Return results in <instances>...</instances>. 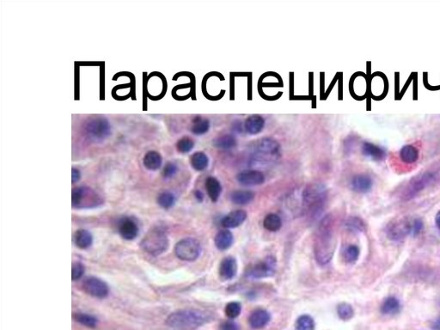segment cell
<instances>
[{"instance_id":"83f0119b","label":"cell","mask_w":440,"mask_h":330,"mask_svg":"<svg viewBox=\"0 0 440 330\" xmlns=\"http://www.w3.org/2000/svg\"><path fill=\"white\" fill-rule=\"evenodd\" d=\"M401 309L400 301L395 297H387L381 305V312L383 315H393L397 314Z\"/></svg>"},{"instance_id":"f35d334b","label":"cell","mask_w":440,"mask_h":330,"mask_svg":"<svg viewBox=\"0 0 440 330\" xmlns=\"http://www.w3.org/2000/svg\"><path fill=\"white\" fill-rule=\"evenodd\" d=\"M346 226L353 231H363L365 228V223L363 222L362 219L356 217H352L348 219L346 222Z\"/></svg>"},{"instance_id":"8d00e7d4","label":"cell","mask_w":440,"mask_h":330,"mask_svg":"<svg viewBox=\"0 0 440 330\" xmlns=\"http://www.w3.org/2000/svg\"><path fill=\"white\" fill-rule=\"evenodd\" d=\"M241 310H242V306H241L240 303H238V302H230L225 306V315H227L229 318H236V317H237L240 315Z\"/></svg>"},{"instance_id":"52a82bcc","label":"cell","mask_w":440,"mask_h":330,"mask_svg":"<svg viewBox=\"0 0 440 330\" xmlns=\"http://www.w3.org/2000/svg\"><path fill=\"white\" fill-rule=\"evenodd\" d=\"M437 180V171H426L411 179L402 193V199L409 201Z\"/></svg>"},{"instance_id":"4fadbf2b","label":"cell","mask_w":440,"mask_h":330,"mask_svg":"<svg viewBox=\"0 0 440 330\" xmlns=\"http://www.w3.org/2000/svg\"><path fill=\"white\" fill-rule=\"evenodd\" d=\"M237 180L244 186H258L263 184L265 176L261 171L249 170L240 172L237 175Z\"/></svg>"},{"instance_id":"d590c367","label":"cell","mask_w":440,"mask_h":330,"mask_svg":"<svg viewBox=\"0 0 440 330\" xmlns=\"http://www.w3.org/2000/svg\"><path fill=\"white\" fill-rule=\"evenodd\" d=\"M337 313H338L339 317L343 320V321H348L351 318H353L354 315L353 307L351 306L349 303H340L337 306Z\"/></svg>"},{"instance_id":"484cf974","label":"cell","mask_w":440,"mask_h":330,"mask_svg":"<svg viewBox=\"0 0 440 330\" xmlns=\"http://www.w3.org/2000/svg\"><path fill=\"white\" fill-rule=\"evenodd\" d=\"M233 241V235L231 231L223 230L216 235L215 245L219 250H225L232 245Z\"/></svg>"},{"instance_id":"3957f363","label":"cell","mask_w":440,"mask_h":330,"mask_svg":"<svg viewBox=\"0 0 440 330\" xmlns=\"http://www.w3.org/2000/svg\"><path fill=\"white\" fill-rule=\"evenodd\" d=\"M211 315L198 309H184L172 313L166 319V324L176 330H194L206 324Z\"/></svg>"},{"instance_id":"bcb514c9","label":"cell","mask_w":440,"mask_h":330,"mask_svg":"<svg viewBox=\"0 0 440 330\" xmlns=\"http://www.w3.org/2000/svg\"><path fill=\"white\" fill-rule=\"evenodd\" d=\"M195 197H196V199H197L198 201H203L204 195H203V193L201 192V191H199V190H197V191H195Z\"/></svg>"},{"instance_id":"6da1fadb","label":"cell","mask_w":440,"mask_h":330,"mask_svg":"<svg viewBox=\"0 0 440 330\" xmlns=\"http://www.w3.org/2000/svg\"><path fill=\"white\" fill-rule=\"evenodd\" d=\"M315 256L320 264H327L335 252L333 231V219L330 215L324 217L318 226L314 244Z\"/></svg>"},{"instance_id":"2e32d148","label":"cell","mask_w":440,"mask_h":330,"mask_svg":"<svg viewBox=\"0 0 440 330\" xmlns=\"http://www.w3.org/2000/svg\"><path fill=\"white\" fill-rule=\"evenodd\" d=\"M361 151L364 156L374 161H382L386 157V150L380 145L370 142L363 143Z\"/></svg>"},{"instance_id":"1f68e13d","label":"cell","mask_w":440,"mask_h":330,"mask_svg":"<svg viewBox=\"0 0 440 330\" xmlns=\"http://www.w3.org/2000/svg\"><path fill=\"white\" fill-rule=\"evenodd\" d=\"M73 318L75 319V321H78V323L91 328L96 327L98 323V320L96 316L84 313H77L75 315H73Z\"/></svg>"},{"instance_id":"d4e9b609","label":"cell","mask_w":440,"mask_h":330,"mask_svg":"<svg viewBox=\"0 0 440 330\" xmlns=\"http://www.w3.org/2000/svg\"><path fill=\"white\" fill-rule=\"evenodd\" d=\"M210 126H211V124H210V120L208 119L201 117V116H195L192 120L190 131L195 135H203L209 131Z\"/></svg>"},{"instance_id":"30bf717a","label":"cell","mask_w":440,"mask_h":330,"mask_svg":"<svg viewBox=\"0 0 440 330\" xmlns=\"http://www.w3.org/2000/svg\"><path fill=\"white\" fill-rule=\"evenodd\" d=\"M412 224L413 221H410L407 218L393 220L387 226V236L390 240L395 242L403 240L412 232Z\"/></svg>"},{"instance_id":"cb8c5ba5","label":"cell","mask_w":440,"mask_h":330,"mask_svg":"<svg viewBox=\"0 0 440 330\" xmlns=\"http://www.w3.org/2000/svg\"><path fill=\"white\" fill-rule=\"evenodd\" d=\"M213 146L221 150H231L236 147L237 144V138L232 134H225V135L216 137L213 140Z\"/></svg>"},{"instance_id":"4dcf8cb0","label":"cell","mask_w":440,"mask_h":330,"mask_svg":"<svg viewBox=\"0 0 440 330\" xmlns=\"http://www.w3.org/2000/svg\"><path fill=\"white\" fill-rule=\"evenodd\" d=\"M263 226L267 231H278L279 229L281 228V219L278 215L270 213L268 215H266V218L264 219Z\"/></svg>"},{"instance_id":"e575fe53","label":"cell","mask_w":440,"mask_h":330,"mask_svg":"<svg viewBox=\"0 0 440 330\" xmlns=\"http://www.w3.org/2000/svg\"><path fill=\"white\" fill-rule=\"evenodd\" d=\"M297 330H314L315 321L311 315H300L296 321Z\"/></svg>"},{"instance_id":"836d02e7","label":"cell","mask_w":440,"mask_h":330,"mask_svg":"<svg viewBox=\"0 0 440 330\" xmlns=\"http://www.w3.org/2000/svg\"><path fill=\"white\" fill-rule=\"evenodd\" d=\"M176 202L175 195L171 192H163L158 197V203L164 209H170Z\"/></svg>"},{"instance_id":"f6af8a7d","label":"cell","mask_w":440,"mask_h":330,"mask_svg":"<svg viewBox=\"0 0 440 330\" xmlns=\"http://www.w3.org/2000/svg\"><path fill=\"white\" fill-rule=\"evenodd\" d=\"M81 178V174L80 171L78 169L72 168V183H78V181Z\"/></svg>"},{"instance_id":"8fae6325","label":"cell","mask_w":440,"mask_h":330,"mask_svg":"<svg viewBox=\"0 0 440 330\" xmlns=\"http://www.w3.org/2000/svg\"><path fill=\"white\" fill-rule=\"evenodd\" d=\"M275 271L276 259L272 255H269L250 267L248 272V276L252 279H262L272 276Z\"/></svg>"},{"instance_id":"ac0fdd59","label":"cell","mask_w":440,"mask_h":330,"mask_svg":"<svg viewBox=\"0 0 440 330\" xmlns=\"http://www.w3.org/2000/svg\"><path fill=\"white\" fill-rule=\"evenodd\" d=\"M372 179L368 175L359 174L354 176L351 181V188L353 191L360 194L367 193L372 188Z\"/></svg>"},{"instance_id":"603a6c76","label":"cell","mask_w":440,"mask_h":330,"mask_svg":"<svg viewBox=\"0 0 440 330\" xmlns=\"http://www.w3.org/2000/svg\"><path fill=\"white\" fill-rule=\"evenodd\" d=\"M205 186H206V189H207V192L210 199L213 202L218 201L222 193V186L219 181L215 177H207L206 183H205Z\"/></svg>"},{"instance_id":"e0dca14e","label":"cell","mask_w":440,"mask_h":330,"mask_svg":"<svg viewBox=\"0 0 440 330\" xmlns=\"http://www.w3.org/2000/svg\"><path fill=\"white\" fill-rule=\"evenodd\" d=\"M266 121L259 114H252L244 121V129L250 135H256L264 129Z\"/></svg>"},{"instance_id":"5bb4252c","label":"cell","mask_w":440,"mask_h":330,"mask_svg":"<svg viewBox=\"0 0 440 330\" xmlns=\"http://www.w3.org/2000/svg\"><path fill=\"white\" fill-rule=\"evenodd\" d=\"M118 231L124 239L133 240L138 235V225L132 219L124 218V219H120V221L119 222Z\"/></svg>"},{"instance_id":"f546056e","label":"cell","mask_w":440,"mask_h":330,"mask_svg":"<svg viewBox=\"0 0 440 330\" xmlns=\"http://www.w3.org/2000/svg\"><path fill=\"white\" fill-rule=\"evenodd\" d=\"M92 236L86 230H78L75 233L76 245L79 249H88L92 244Z\"/></svg>"},{"instance_id":"7dc6e473","label":"cell","mask_w":440,"mask_h":330,"mask_svg":"<svg viewBox=\"0 0 440 330\" xmlns=\"http://www.w3.org/2000/svg\"><path fill=\"white\" fill-rule=\"evenodd\" d=\"M432 327L434 330H440V316L433 322Z\"/></svg>"},{"instance_id":"9a60e30c","label":"cell","mask_w":440,"mask_h":330,"mask_svg":"<svg viewBox=\"0 0 440 330\" xmlns=\"http://www.w3.org/2000/svg\"><path fill=\"white\" fill-rule=\"evenodd\" d=\"M419 148L416 144H405L399 151V158L405 164H414L419 159Z\"/></svg>"},{"instance_id":"ba28073f","label":"cell","mask_w":440,"mask_h":330,"mask_svg":"<svg viewBox=\"0 0 440 330\" xmlns=\"http://www.w3.org/2000/svg\"><path fill=\"white\" fill-rule=\"evenodd\" d=\"M72 207L74 208H91L102 204V199L88 187H79L72 190Z\"/></svg>"},{"instance_id":"44dd1931","label":"cell","mask_w":440,"mask_h":330,"mask_svg":"<svg viewBox=\"0 0 440 330\" xmlns=\"http://www.w3.org/2000/svg\"><path fill=\"white\" fill-rule=\"evenodd\" d=\"M237 271V261L233 257H226L222 261L219 267V275L222 279L229 280L233 279Z\"/></svg>"},{"instance_id":"9c48e42d","label":"cell","mask_w":440,"mask_h":330,"mask_svg":"<svg viewBox=\"0 0 440 330\" xmlns=\"http://www.w3.org/2000/svg\"><path fill=\"white\" fill-rule=\"evenodd\" d=\"M175 253L180 260L195 261L201 254V245L195 239L185 238L177 243L175 248Z\"/></svg>"},{"instance_id":"d6986e66","label":"cell","mask_w":440,"mask_h":330,"mask_svg":"<svg viewBox=\"0 0 440 330\" xmlns=\"http://www.w3.org/2000/svg\"><path fill=\"white\" fill-rule=\"evenodd\" d=\"M247 219L245 211L237 210L229 213L222 219L221 225L226 229H233L242 225Z\"/></svg>"},{"instance_id":"b9f144b4","label":"cell","mask_w":440,"mask_h":330,"mask_svg":"<svg viewBox=\"0 0 440 330\" xmlns=\"http://www.w3.org/2000/svg\"><path fill=\"white\" fill-rule=\"evenodd\" d=\"M423 228H424V225H423L422 220L419 219H414L413 221V224H412V232L411 233L414 237L419 236L421 233Z\"/></svg>"},{"instance_id":"ee69618b","label":"cell","mask_w":440,"mask_h":330,"mask_svg":"<svg viewBox=\"0 0 440 330\" xmlns=\"http://www.w3.org/2000/svg\"><path fill=\"white\" fill-rule=\"evenodd\" d=\"M231 129L232 132L236 133H241L243 132V123L240 120H235L231 126Z\"/></svg>"},{"instance_id":"5b68a950","label":"cell","mask_w":440,"mask_h":330,"mask_svg":"<svg viewBox=\"0 0 440 330\" xmlns=\"http://www.w3.org/2000/svg\"><path fill=\"white\" fill-rule=\"evenodd\" d=\"M111 134V125L104 117L90 118L84 126V135L88 141L100 144L106 140Z\"/></svg>"},{"instance_id":"7402d4cb","label":"cell","mask_w":440,"mask_h":330,"mask_svg":"<svg viewBox=\"0 0 440 330\" xmlns=\"http://www.w3.org/2000/svg\"><path fill=\"white\" fill-rule=\"evenodd\" d=\"M143 163L149 171H158L163 164L162 156L156 150H150L144 155Z\"/></svg>"},{"instance_id":"ffe728a7","label":"cell","mask_w":440,"mask_h":330,"mask_svg":"<svg viewBox=\"0 0 440 330\" xmlns=\"http://www.w3.org/2000/svg\"><path fill=\"white\" fill-rule=\"evenodd\" d=\"M271 320V315L266 309H255L249 315V322L251 327L255 329H260L267 325Z\"/></svg>"},{"instance_id":"7a4b0ae2","label":"cell","mask_w":440,"mask_h":330,"mask_svg":"<svg viewBox=\"0 0 440 330\" xmlns=\"http://www.w3.org/2000/svg\"><path fill=\"white\" fill-rule=\"evenodd\" d=\"M281 156L280 144L274 138H262L256 141L252 149L249 164L266 166L277 162Z\"/></svg>"},{"instance_id":"4316f807","label":"cell","mask_w":440,"mask_h":330,"mask_svg":"<svg viewBox=\"0 0 440 330\" xmlns=\"http://www.w3.org/2000/svg\"><path fill=\"white\" fill-rule=\"evenodd\" d=\"M191 166L196 171H203L209 165V157L203 151H196L190 156Z\"/></svg>"},{"instance_id":"c3c4849f","label":"cell","mask_w":440,"mask_h":330,"mask_svg":"<svg viewBox=\"0 0 440 330\" xmlns=\"http://www.w3.org/2000/svg\"><path fill=\"white\" fill-rule=\"evenodd\" d=\"M435 221H436V225H437V228L440 230V211H438V213H437V215H436Z\"/></svg>"},{"instance_id":"7bdbcfd3","label":"cell","mask_w":440,"mask_h":330,"mask_svg":"<svg viewBox=\"0 0 440 330\" xmlns=\"http://www.w3.org/2000/svg\"><path fill=\"white\" fill-rule=\"evenodd\" d=\"M219 330H239V327L235 321H226L222 322L219 326Z\"/></svg>"},{"instance_id":"74e56055","label":"cell","mask_w":440,"mask_h":330,"mask_svg":"<svg viewBox=\"0 0 440 330\" xmlns=\"http://www.w3.org/2000/svg\"><path fill=\"white\" fill-rule=\"evenodd\" d=\"M359 249L356 245H350L345 250V261L348 263H354L359 259Z\"/></svg>"},{"instance_id":"d6a6232c","label":"cell","mask_w":440,"mask_h":330,"mask_svg":"<svg viewBox=\"0 0 440 330\" xmlns=\"http://www.w3.org/2000/svg\"><path fill=\"white\" fill-rule=\"evenodd\" d=\"M177 150L180 153L186 154L190 152L195 147V141L188 136L180 138L177 142Z\"/></svg>"},{"instance_id":"ab89813d","label":"cell","mask_w":440,"mask_h":330,"mask_svg":"<svg viewBox=\"0 0 440 330\" xmlns=\"http://www.w3.org/2000/svg\"><path fill=\"white\" fill-rule=\"evenodd\" d=\"M84 267L80 262H75L72 264V280H78L84 274Z\"/></svg>"},{"instance_id":"277c9868","label":"cell","mask_w":440,"mask_h":330,"mask_svg":"<svg viewBox=\"0 0 440 330\" xmlns=\"http://www.w3.org/2000/svg\"><path fill=\"white\" fill-rule=\"evenodd\" d=\"M327 191L321 184H313L306 187L303 193V209L304 213L315 218L324 209L326 201Z\"/></svg>"},{"instance_id":"60d3db41","label":"cell","mask_w":440,"mask_h":330,"mask_svg":"<svg viewBox=\"0 0 440 330\" xmlns=\"http://www.w3.org/2000/svg\"><path fill=\"white\" fill-rule=\"evenodd\" d=\"M177 164H175L173 162H167V164L165 165V168H164L163 176H164L165 178L171 179V178L174 177L175 175L177 174Z\"/></svg>"},{"instance_id":"f1b7e54d","label":"cell","mask_w":440,"mask_h":330,"mask_svg":"<svg viewBox=\"0 0 440 330\" xmlns=\"http://www.w3.org/2000/svg\"><path fill=\"white\" fill-rule=\"evenodd\" d=\"M255 198L254 193L247 190H237L234 191L231 195V200L237 205H247Z\"/></svg>"},{"instance_id":"8992f818","label":"cell","mask_w":440,"mask_h":330,"mask_svg":"<svg viewBox=\"0 0 440 330\" xmlns=\"http://www.w3.org/2000/svg\"><path fill=\"white\" fill-rule=\"evenodd\" d=\"M141 246L145 252L153 255H159L167 250L169 239L167 234L161 227H154L147 232L141 242Z\"/></svg>"},{"instance_id":"7c38bea8","label":"cell","mask_w":440,"mask_h":330,"mask_svg":"<svg viewBox=\"0 0 440 330\" xmlns=\"http://www.w3.org/2000/svg\"><path fill=\"white\" fill-rule=\"evenodd\" d=\"M83 288L86 293L96 298H104L108 294L107 284L96 277H89L85 279L83 283Z\"/></svg>"}]
</instances>
